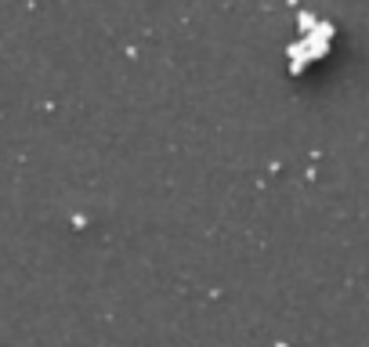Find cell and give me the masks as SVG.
Instances as JSON below:
<instances>
[{"label": "cell", "instance_id": "1", "mask_svg": "<svg viewBox=\"0 0 369 347\" xmlns=\"http://www.w3.org/2000/svg\"><path fill=\"white\" fill-rule=\"evenodd\" d=\"M297 22H301L304 36H311L315 29H319V22H315V15H311V11H301V15H297Z\"/></svg>", "mask_w": 369, "mask_h": 347}, {"label": "cell", "instance_id": "2", "mask_svg": "<svg viewBox=\"0 0 369 347\" xmlns=\"http://www.w3.org/2000/svg\"><path fill=\"white\" fill-rule=\"evenodd\" d=\"M337 29H333V25H329V22H319V29H315L311 36H315V40H329V36H333Z\"/></svg>", "mask_w": 369, "mask_h": 347}]
</instances>
